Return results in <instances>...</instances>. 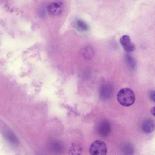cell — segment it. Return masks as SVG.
<instances>
[{
	"mask_svg": "<svg viewBox=\"0 0 155 155\" xmlns=\"http://www.w3.org/2000/svg\"><path fill=\"white\" fill-rule=\"evenodd\" d=\"M117 100L122 105L128 107L132 105L135 101V95L133 90L128 88L121 89L117 94Z\"/></svg>",
	"mask_w": 155,
	"mask_h": 155,
	"instance_id": "6da1fadb",
	"label": "cell"
},
{
	"mask_svg": "<svg viewBox=\"0 0 155 155\" xmlns=\"http://www.w3.org/2000/svg\"><path fill=\"white\" fill-rule=\"evenodd\" d=\"M89 152L92 155H105L107 152V147L103 141L96 140L91 145Z\"/></svg>",
	"mask_w": 155,
	"mask_h": 155,
	"instance_id": "7a4b0ae2",
	"label": "cell"
},
{
	"mask_svg": "<svg viewBox=\"0 0 155 155\" xmlns=\"http://www.w3.org/2000/svg\"><path fill=\"white\" fill-rule=\"evenodd\" d=\"M63 9V2L59 1H55L50 3L47 7L48 13L54 16L60 14Z\"/></svg>",
	"mask_w": 155,
	"mask_h": 155,
	"instance_id": "3957f363",
	"label": "cell"
},
{
	"mask_svg": "<svg viewBox=\"0 0 155 155\" xmlns=\"http://www.w3.org/2000/svg\"><path fill=\"white\" fill-rule=\"evenodd\" d=\"M120 42L124 50L127 52H132L135 49V44L131 42L129 36L128 35L122 36L120 38Z\"/></svg>",
	"mask_w": 155,
	"mask_h": 155,
	"instance_id": "277c9868",
	"label": "cell"
},
{
	"mask_svg": "<svg viewBox=\"0 0 155 155\" xmlns=\"http://www.w3.org/2000/svg\"><path fill=\"white\" fill-rule=\"evenodd\" d=\"M97 130L100 135L103 137H106L111 133V128L109 122L106 120H104L99 123Z\"/></svg>",
	"mask_w": 155,
	"mask_h": 155,
	"instance_id": "5b68a950",
	"label": "cell"
},
{
	"mask_svg": "<svg viewBox=\"0 0 155 155\" xmlns=\"http://www.w3.org/2000/svg\"><path fill=\"white\" fill-rule=\"evenodd\" d=\"M142 129L144 132L150 133L153 132L154 129V124L153 121L150 119L145 120L142 125Z\"/></svg>",
	"mask_w": 155,
	"mask_h": 155,
	"instance_id": "8992f818",
	"label": "cell"
},
{
	"mask_svg": "<svg viewBox=\"0 0 155 155\" xmlns=\"http://www.w3.org/2000/svg\"><path fill=\"white\" fill-rule=\"evenodd\" d=\"M81 53L85 59H90L93 57L94 54V50L90 46H86L82 49Z\"/></svg>",
	"mask_w": 155,
	"mask_h": 155,
	"instance_id": "52a82bcc",
	"label": "cell"
},
{
	"mask_svg": "<svg viewBox=\"0 0 155 155\" xmlns=\"http://www.w3.org/2000/svg\"><path fill=\"white\" fill-rule=\"evenodd\" d=\"M112 93V89L109 86L105 85L101 87L100 94L104 98H107L111 96Z\"/></svg>",
	"mask_w": 155,
	"mask_h": 155,
	"instance_id": "ba28073f",
	"label": "cell"
},
{
	"mask_svg": "<svg viewBox=\"0 0 155 155\" xmlns=\"http://www.w3.org/2000/svg\"><path fill=\"white\" fill-rule=\"evenodd\" d=\"M75 25L76 28L80 31H86L88 28L86 23L81 19H77L76 21Z\"/></svg>",
	"mask_w": 155,
	"mask_h": 155,
	"instance_id": "9c48e42d",
	"label": "cell"
},
{
	"mask_svg": "<svg viewBox=\"0 0 155 155\" xmlns=\"http://www.w3.org/2000/svg\"><path fill=\"white\" fill-rule=\"evenodd\" d=\"M126 61L128 66L132 69L135 68L136 62L135 59L130 55H127L125 57Z\"/></svg>",
	"mask_w": 155,
	"mask_h": 155,
	"instance_id": "30bf717a",
	"label": "cell"
},
{
	"mask_svg": "<svg viewBox=\"0 0 155 155\" xmlns=\"http://www.w3.org/2000/svg\"><path fill=\"white\" fill-rule=\"evenodd\" d=\"M122 151L124 154H133L134 152V149L133 146L130 144H127L123 147Z\"/></svg>",
	"mask_w": 155,
	"mask_h": 155,
	"instance_id": "8fae6325",
	"label": "cell"
},
{
	"mask_svg": "<svg viewBox=\"0 0 155 155\" xmlns=\"http://www.w3.org/2000/svg\"><path fill=\"white\" fill-rule=\"evenodd\" d=\"M149 96L150 99L153 101L155 102V91L154 90L150 91L149 94Z\"/></svg>",
	"mask_w": 155,
	"mask_h": 155,
	"instance_id": "7c38bea8",
	"label": "cell"
},
{
	"mask_svg": "<svg viewBox=\"0 0 155 155\" xmlns=\"http://www.w3.org/2000/svg\"><path fill=\"white\" fill-rule=\"evenodd\" d=\"M150 112L151 114L152 115H153L154 116H155V106H153V107L151 110H150Z\"/></svg>",
	"mask_w": 155,
	"mask_h": 155,
	"instance_id": "4fadbf2b",
	"label": "cell"
}]
</instances>
